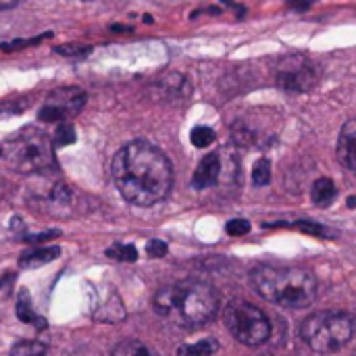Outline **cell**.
Here are the masks:
<instances>
[{"instance_id": "6da1fadb", "label": "cell", "mask_w": 356, "mask_h": 356, "mask_svg": "<svg viewBox=\"0 0 356 356\" xmlns=\"http://www.w3.org/2000/svg\"><path fill=\"white\" fill-rule=\"evenodd\" d=\"M119 194L136 207H152L165 200L173 188V165L167 154L144 140L121 146L111 165Z\"/></svg>"}, {"instance_id": "7a4b0ae2", "label": "cell", "mask_w": 356, "mask_h": 356, "mask_svg": "<svg viewBox=\"0 0 356 356\" xmlns=\"http://www.w3.org/2000/svg\"><path fill=\"white\" fill-rule=\"evenodd\" d=\"M154 311L177 327H200L219 311V294L204 282L184 280L161 288L152 300Z\"/></svg>"}, {"instance_id": "3957f363", "label": "cell", "mask_w": 356, "mask_h": 356, "mask_svg": "<svg viewBox=\"0 0 356 356\" xmlns=\"http://www.w3.org/2000/svg\"><path fill=\"white\" fill-rule=\"evenodd\" d=\"M250 284L261 298L284 309H307L319 292L317 277L305 267L259 265L250 271Z\"/></svg>"}, {"instance_id": "277c9868", "label": "cell", "mask_w": 356, "mask_h": 356, "mask_svg": "<svg viewBox=\"0 0 356 356\" xmlns=\"http://www.w3.org/2000/svg\"><path fill=\"white\" fill-rule=\"evenodd\" d=\"M355 327V317L350 313L323 311L302 321L300 338L317 355H332L353 340Z\"/></svg>"}, {"instance_id": "5b68a950", "label": "cell", "mask_w": 356, "mask_h": 356, "mask_svg": "<svg viewBox=\"0 0 356 356\" xmlns=\"http://www.w3.org/2000/svg\"><path fill=\"white\" fill-rule=\"evenodd\" d=\"M223 323L232 338L244 346H261L271 338L269 317L254 305L234 298L223 309Z\"/></svg>"}, {"instance_id": "8992f818", "label": "cell", "mask_w": 356, "mask_h": 356, "mask_svg": "<svg viewBox=\"0 0 356 356\" xmlns=\"http://www.w3.org/2000/svg\"><path fill=\"white\" fill-rule=\"evenodd\" d=\"M50 142L42 131L29 129L27 134H19L15 140L8 142L6 161L10 169L21 173H35L44 171L52 165V150Z\"/></svg>"}, {"instance_id": "52a82bcc", "label": "cell", "mask_w": 356, "mask_h": 356, "mask_svg": "<svg viewBox=\"0 0 356 356\" xmlns=\"http://www.w3.org/2000/svg\"><path fill=\"white\" fill-rule=\"evenodd\" d=\"M83 106H86V92L81 88L67 86V88L54 90L46 98L38 117L46 123H58L60 125V123H67L69 119L77 117Z\"/></svg>"}, {"instance_id": "ba28073f", "label": "cell", "mask_w": 356, "mask_h": 356, "mask_svg": "<svg viewBox=\"0 0 356 356\" xmlns=\"http://www.w3.org/2000/svg\"><path fill=\"white\" fill-rule=\"evenodd\" d=\"M223 171V163H221V154L219 152H209L196 167L194 175H192V186L196 190H204L211 188L219 181Z\"/></svg>"}, {"instance_id": "9c48e42d", "label": "cell", "mask_w": 356, "mask_h": 356, "mask_svg": "<svg viewBox=\"0 0 356 356\" xmlns=\"http://www.w3.org/2000/svg\"><path fill=\"white\" fill-rule=\"evenodd\" d=\"M338 161L342 163V167L356 175V119H350L344 123L340 138H338Z\"/></svg>"}, {"instance_id": "30bf717a", "label": "cell", "mask_w": 356, "mask_h": 356, "mask_svg": "<svg viewBox=\"0 0 356 356\" xmlns=\"http://www.w3.org/2000/svg\"><path fill=\"white\" fill-rule=\"evenodd\" d=\"M280 83L292 92H305L311 83V69L300 60V65L284 67L280 73Z\"/></svg>"}, {"instance_id": "8fae6325", "label": "cell", "mask_w": 356, "mask_h": 356, "mask_svg": "<svg viewBox=\"0 0 356 356\" xmlns=\"http://www.w3.org/2000/svg\"><path fill=\"white\" fill-rule=\"evenodd\" d=\"M60 257V250L56 246H50V248H31V250H25L19 259V265L25 267V269H35V267H42L54 259Z\"/></svg>"}, {"instance_id": "7c38bea8", "label": "cell", "mask_w": 356, "mask_h": 356, "mask_svg": "<svg viewBox=\"0 0 356 356\" xmlns=\"http://www.w3.org/2000/svg\"><path fill=\"white\" fill-rule=\"evenodd\" d=\"M336 196H338V188L330 177H321L313 184L311 198L317 207H330L336 200Z\"/></svg>"}, {"instance_id": "4fadbf2b", "label": "cell", "mask_w": 356, "mask_h": 356, "mask_svg": "<svg viewBox=\"0 0 356 356\" xmlns=\"http://www.w3.org/2000/svg\"><path fill=\"white\" fill-rule=\"evenodd\" d=\"M15 309H17V317H19L23 323H33V325H38V327H46V321L40 319V315H35L27 290H21V292H19V296H17V307H15Z\"/></svg>"}, {"instance_id": "5bb4252c", "label": "cell", "mask_w": 356, "mask_h": 356, "mask_svg": "<svg viewBox=\"0 0 356 356\" xmlns=\"http://www.w3.org/2000/svg\"><path fill=\"white\" fill-rule=\"evenodd\" d=\"M113 356H161L140 340H123L115 346Z\"/></svg>"}, {"instance_id": "9a60e30c", "label": "cell", "mask_w": 356, "mask_h": 356, "mask_svg": "<svg viewBox=\"0 0 356 356\" xmlns=\"http://www.w3.org/2000/svg\"><path fill=\"white\" fill-rule=\"evenodd\" d=\"M219 350V342L215 338H207V340H200L196 344H186V346H179L177 356H211Z\"/></svg>"}, {"instance_id": "2e32d148", "label": "cell", "mask_w": 356, "mask_h": 356, "mask_svg": "<svg viewBox=\"0 0 356 356\" xmlns=\"http://www.w3.org/2000/svg\"><path fill=\"white\" fill-rule=\"evenodd\" d=\"M10 356H46V344L35 340H21L10 348Z\"/></svg>"}, {"instance_id": "e0dca14e", "label": "cell", "mask_w": 356, "mask_h": 356, "mask_svg": "<svg viewBox=\"0 0 356 356\" xmlns=\"http://www.w3.org/2000/svg\"><path fill=\"white\" fill-rule=\"evenodd\" d=\"M106 257L121 261V263H134L138 259V250L131 244H115L106 250Z\"/></svg>"}, {"instance_id": "ac0fdd59", "label": "cell", "mask_w": 356, "mask_h": 356, "mask_svg": "<svg viewBox=\"0 0 356 356\" xmlns=\"http://www.w3.org/2000/svg\"><path fill=\"white\" fill-rule=\"evenodd\" d=\"M75 138H77V136H75L73 125H71V123H60V125L56 127L54 136H52V146H54V148L69 146V144L75 142Z\"/></svg>"}, {"instance_id": "d6986e66", "label": "cell", "mask_w": 356, "mask_h": 356, "mask_svg": "<svg viewBox=\"0 0 356 356\" xmlns=\"http://www.w3.org/2000/svg\"><path fill=\"white\" fill-rule=\"evenodd\" d=\"M190 140H192V144L196 148H209L215 142V131L211 127H207V125H198V127L192 129Z\"/></svg>"}, {"instance_id": "ffe728a7", "label": "cell", "mask_w": 356, "mask_h": 356, "mask_svg": "<svg viewBox=\"0 0 356 356\" xmlns=\"http://www.w3.org/2000/svg\"><path fill=\"white\" fill-rule=\"evenodd\" d=\"M252 181H254V186H267L271 181V163H269V159H261V161L254 163Z\"/></svg>"}, {"instance_id": "44dd1931", "label": "cell", "mask_w": 356, "mask_h": 356, "mask_svg": "<svg viewBox=\"0 0 356 356\" xmlns=\"http://www.w3.org/2000/svg\"><path fill=\"white\" fill-rule=\"evenodd\" d=\"M50 35H52V33H50V31H46V33H42V35H38V38H29V40H10V42H4V44H2V50H4V52L21 50V48H25V46L40 44L42 40H46V38H50Z\"/></svg>"}, {"instance_id": "7402d4cb", "label": "cell", "mask_w": 356, "mask_h": 356, "mask_svg": "<svg viewBox=\"0 0 356 356\" xmlns=\"http://www.w3.org/2000/svg\"><path fill=\"white\" fill-rule=\"evenodd\" d=\"M225 229H227L229 236L240 238V236L250 234V221H246V219H232V221H227V227Z\"/></svg>"}, {"instance_id": "603a6c76", "label": "cell", "mask_w": 356, "mask_h": 356, "mask_svg": "<svg viewBox=\"0 0 356 356\" xmlns=\"http://www.w3.org/2000/svg\"><path fill=\"white\" fill-rule=\"evenodd\" d=\"M58 54L63 56H83L90 52V46H79V44H67V46H58L56 48Z\"/></svg>"}, {"instance_id": "cb8c5ba5", "label": "cell", "mask_w": 356, "mask_h": 356, "mask_svg": "<svg viewBox=\"0 0 356 356\" xmlns=\"http://www.w3.org/2000/svg\"><path fill=\"white\" fill-rule=\"evenodd\" d=\"M58 234H60L58 229H50V232H42L38 236H23L21 240L27 242V244H42V242H50V240L58 238Z\"/></svg>"}, {"instance_id": "d4e9b609", "label": "cell", "mask_w": 356, "mask_h": 356, "mask_svg": "<svg viewBox=\"0 0 356 356\" xmlns=\"http://www.w3.org/2000/svg\"><path fill=\"white\" fill-rule=\"evenodd\" d=\"M146 250H148V257H152V259H161V257H165L167 254V244L163 242V240H150L148 242V246H146Z\"/></svg>"}, {"instance_id": "484cf974", "label": "cell", "mask_w": 356, "mask_h": 356, "mask_svg": "<svg viewBox=\"0 0 356 356\" xmlns=\"http://www.w3.org/2000/svg\"><path fill=\"white\" fill-rule=\"evenodd\" d=\"M290 227H296V229H300V232H305V234H311V236H327L325 234V227H321V225H315V223H305V221H298V223H294V225H290Z\"/></svg>"}, {"instance_id": "4316f807", "label": "cell", "mask_w": 356, "mask_h": 356, "mask_svg": "<svg viewBox=\"0 0 356 356\" xmlns=\"http://www.w3.org/2000/svg\"><path fill=\"white\" fill-rule=\"evenodd\" d=\"M17 2L15 0H8V2H0V10H8V8H15Z\"/></svg>"}, {"instance_id": "83f0119b", "label": "cell", "mask_w": 356, "mask_h": 356, "mask_svg": "<svg viewBox=\"0 0 356 356\" xmlns=\"http://www.w3.org/2000/svg\"><path fill=\"white\" fill-rule=\"evenodd\" d=\"M348 207H350V209H353V207H356V198H355V196H353V198H348Z\"/></svg>"}, {"instance_id": "f1b7e54d", "label": "cell", "mask_w": 356, "mask_h": 356, "mask_svg": "<svg viewBox=\"0 0 356 356\" xmlns=\"http://www.w3.org/2000/svg\"><path fill=\"white\" fill-rule=\"evenodd\" d=\"M0 156H2V148H0Z\"/></svg>"}]
</instances>
